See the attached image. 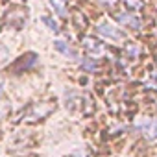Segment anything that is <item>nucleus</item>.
Returning <instances> with one entry per match:
<instances>
[{
    "instance_id": "obj_1",
    "label": "nucleus",
    "mask_w": 157,
    "mask_h": 157,
    "mask_svg": "<svg viewBox=\"0 0 157 157\" xmlns=\"http://www.w3.org/2000/svg\"><path fill=\"white\" fill-rule=\"evenodd\" d=\"M133 128L142 133L144 137L148 139H157V118H151V117H139L135 118V124Z\"/></svg>"
},
{
    "instance_id": "obj_2",
    "label": "nucleus",
    "mask_w": 157,
    "mask_h": 157,
    "mask_svg": "<svg viewBox=\"0 0 157 157\" xmlns=\"http://www.w3.org/2000/svg\"><path fill=\"white\" fill-rule=\"evenodd\" d=\"M96 32H98L102 37L109 39V41H115V43H118V41H124V39H126V33H124L122 30H118L117 26H113L111 22H107V21L98 22V24H96Z\"/></svg>"
},
{
    "instance_id": "obj_3",
    "label": "nucleus",
    "mask_w": 157,
    "mask_h": 157,
    "mask_svg": "<svg viewBox=\"0 0 157 157\" xmlns=\"http://www.w3.org/2000/svg\"><path fill=\"white\" fill-rule=\"evenodd\" d=\"M54 109H56V107L50 105V104H35V105H32V107L26 111L24 120H26V122H37V120H43V118H46Z\"/></svg>"
},
{
    "instance_id": "obj_4",
    "label": "nucleus",
    "mask_w": 157,
    "mask_h": 157,
    "mask_svg": "<svg viewBox=\"0 0 157 157\" xmlns=\"http://www.w3.org/2000/svg\"><path fill=\"white\" fill-rule=\"evenodd\" d=\"M82 44H83L85 52H87L91 57H94V59H98V57H102V56L105 54V46H104L98 39H94V37H83V39H82Z\"/></svg>"
},
{
    "instance_id": "obj_5",
    "label": "nucleus",
    "mask_w": 157,
    "mask_h": 157,
    "mask_svg": "<svg viewBox=\"0 0 157 157\" xmlns=\"http://www.w3.org/2000/svg\"><path fill=\"white\" fill-rule=\"evenodd\" d=\"M117 21L131 30H140L142 26V21L139 19V15H133V13H117Z\"/></svg>"
},
{
    "instance_id": "obj_6",
    "label": "nucleus",
    "mask_w": 157,
    "mask_h": 157,
    "mask_svg": "<svg viewBox=\"0 0 157 157\" xmlns=\"http://www.w3.org/2000/svg\"><path fill=\"white\" fill-rule=\"evenodd\" d=\"M54 48L59 52V54H63L65 57H68V59H72V61H76L78 57H80V56H78V52L67 43V41H63V39H56L54 41Z\"/></svg>"
},
{
    "instance_id": "obj_7",
    "label": "nucleus",
    "mask_w": 157,
    "mask_h": 157,
    "mask_svg": "<svg viewBox=\"0 0 157 157\" xmlns=\"http://www.w3.org/2000/svg\"><path fill=\"white\" fill-rule=\"evenodd\" d=\"M48 4L59 17H67V0H48Z\"/></svg>"
},
{
    "instance_id": "obj_8",
    "label": "nucleus",
    "mask_w": 157,
    "mask_h": 157,
    "mask_svg": "<svg viewBox=\"0 0 157 157\" xmlns=\"http://www.w3.org/2000/svg\"><path fill=\"white\" fill-rule=\"evenodd\" d=\"M41 21H43V22H44V24H46L52 32H57V30H59V24H57L54 19H50L48 15H43V17H41Z\"/></svg>"
},
{
    "instance_id": "obj_9",
    "label": "nucleus",
    "mask_w": 157,
    "mask_h": 157,
    "mask_svg": "<svg viewBox=\"0 0 157 157\" xmlns=\"http://www.w3.org/2000/svg\"><path fill=\"white\" fill-rule=\"evenodd\" d=\"M139 52H140V48L137 46V44H126V54H129V56H133V57H137L139 56Z\"/></svg>"
},
{
    "instance_id": "obj_10",
    "label": "nucleus",
    "mask_w": 157,
    "mask_h": 157,
    "mask_svg": "<svg viewBox=\"0 0 157 157\" xmlns=\"http://www.w3.org/2000/svg\"><path fill=\"white\" fill-rule=\"evenodd\" d=\"M122 2H124L128 8H131V10H140V8H142V2H140V0H122Z\"/></svg>"
},
{
    "instance_id": "obj_11",
    "label": "nucleus",
    "mask_w": 157,
    "mask_h": 157,
    "mask_svg": "<svg viewBox=\"0 0 157 157\" xmlns=\"http://www.w3.org/2000/svg\"><path fill=\"white\" fill-rule=\"evenodd\" d=\"M67 157H89V155H87L85 150H76V151H72V153L67 155Z\"/></svg>"
},
{
    "instance_id": "obj_12",
    "label": "nucleus",
    "mask_w": 157,
    "mask_h": 157,
    "mask_svg": "<svg viewBox=\"0 0 157 157\" xmlns=\"http://www.w3.org/2000/svg\"><path fill=\"white\" fill-rule=\"evenodd\" d=\"M98 2L102 6H105V8H115L117 6V0H98Z\"/></svg>"
},
{
    "instance_id": "obj_13",
    "label": "nucleus",
    "mask_w": 157,
    "mask_h": 157,
    "mask_svg": "<svg viewBox=\"0 0 157 157\" xmlns=\"http://www.w3.org/2000/svg\"><path fill=\"white\" fill-rule=\"evenodd\" d=\"M6 56H8V50H6L4 46H0V61H2V59H4Z\"/></svg>"
},
{
    "instance_id": "obj_14",
    "label": "nucleus",
    "mask_w": 157,
    "mask_h": 157,
    "mask_svg": "<svg viewBox=\"0 0 157 157\" xmlns=\"http://www.w3.org/2000/svg\"><path fill=\"white\" fill-rule=\"evenodd\" d=\"M83 67H85V70H94V68H96V65H94V63H85Z\"/></svg>"
},
{
    "instance_id": "obj_15",
    "label": "nucleus",
    "mask_w": 157,
    "mask_h": 157,
    "mask_svg": "<svg viewBox=\"0 0 157 157\" xmlns=\"http://www.w3.org/2000/svg\"><path fill=\"white\" fill-rule=\"evenodd\" d=\"M2 93H4V80L0 78V94H2Z\"/></svg>"
},
{
    "instance_id": "obj_16",
    "label": "nucleus",
    "mask_w": 157,
    "mask_h": 157,
    "mask_svg": "<svg viewBox=\"0 0 157 157\" xmlns=\"http://www.w3.org/2000/svg\"><path fill=\"white\" fill-rule=\"evenodd\" d=\"M24 2H26V0H24Z\"/></svg>"
}]
</instances>
